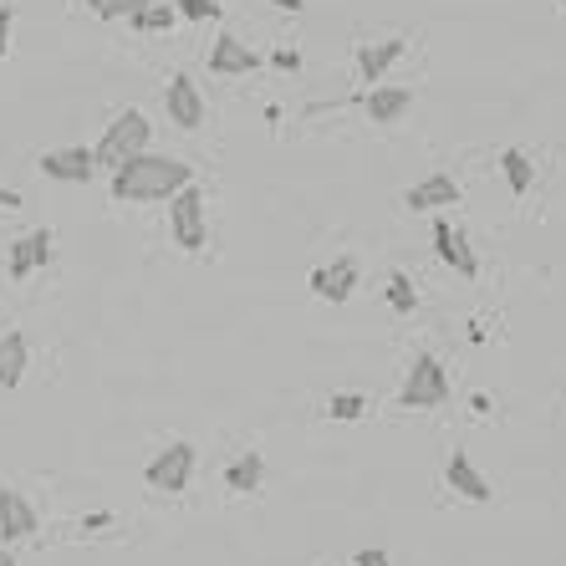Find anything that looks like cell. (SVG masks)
<instances>
[{"mask_svg":"<svg viewBox=\"0 0 566 566\" xmlns=\"http://www.w3.org/2000/svg\"><path fill=\"white\" fill-rule=\"evenodd\" d=\"M255 67H261V56H255L240 36H230V32L215 36V47H210V72H215V77H250Z\"/></svg>","mask_w":566,"mask_h":566,"instance_id":"30bf717a","label":"cell"},{"mask_svg":"<svg viewBox=\"0 0 566 566\" xmlns=\"http://www.w3.org/2000/svg\"><path fill=\"white\" fill-rule=\"evenodd\" d=\"M403 51H408V41L403 36H388V41H373V47H357V77H363L367 87L383 83V72L399 62Z\"/></svg>","mask_w":566,"mask_h":566,"instance_id":"5bb4252c","label":"cell"},{"mask_svg":"<svg viewBox=\"0 0 566 566\" xmlns=\"http://www.w3.org/2000/svg\"><path fill=\"white\" fill-rule=\"evenodd\" d=\"M149 117L138 113V108H128V113H117L108 128H102L98 138V149H92V159H98V168H117V164H128L134 153L149 149Z\"/></svg>","mask_w":566,"mask_h":566,"instance_id":"3957f363","label":"cell"},{"mask_svg":"<svg viewBox=\"0 0 566 566\" xmlns=\"http://www.w3.org/2000/svg\"><path fill=\"white\" fill-rule=\"evenodd\" d=\"M0 210H21V189H0Z\"/></svg>","mask_w":566,"mask_h":566,"instance_id":"f546056e","label":"cell"},{"mask_svg":"<svg viewBox=\"0 0 566 566\" xmlns=\"http://www.w3.org/2000/svg\"><path fill=\"white\" fill-rule=\"evenodd\" d=\"M312 291H317L322 301H348L352 291H357V261H352V255H342L337 266L312 271Z\"/></svg>","mask_w":566,"mask_h":566,"instance_id":"9a60e30c","label":"cell"},{"mask_svg":"<svg viewBox=\"0 0 566 566\" xmlns=\"http://www.w3.org/2000/svg\"><path fill=\"white\" fill-rule=\"evenodd\" d=\"M102 526H113V516H108V511H98V516L83 520V531H102Z\"/></svg>","mask_w":566,"mask_h":566,"instance_id":"f1b7e54d","label":"cell"},{"mask_svg":"<svg viewBox=\"0 0 566 566\" xmlns=\"http://www.w3.org/2000/svg\"><path fill=\"white\" fill-rule=\"evenodd\" d=\"M266 5H276V11H291V16H297V11H306V0H266Z\"/></svg>","mask_w":566,"mask_h":566,"instance_id":"4dcf8cb0","label":"cell"},{"mask_svg":"<svg viewBox=\"0 0 566 566\" xmlns=\"http://www.w3.org/2000/svg\"><path fill=\"white\" fill-rule=\"evenodd\" d=\"M562 399H566V393H562Z\"/></svg>","mask_w":566,"mask_h":566,"instance_id":"d6a6232c","label":"cell"},{"mask_svg":"<svg viewBox=\"0 0 566 566\" xmlns=\"http://www.w3.org/2000/svg\"><path fill=\"white\" fill-rule=\"evenodd\" d=\"M444 480H450L454 495L475 500V505H485V500H495V490H490V480H485L480 469H475V460H469L465 450L450 454V465H444Z\"/></svg>","mask_w":566,"mask_h":566,"instance_id":"7c38bea8","label":"cell"},{"mask_svg":"<svg viewBox=\"0 0 566 566\" xmlns=\"http://www.w3.org/2000/svg\"><path fill=\"white\" fill-rule=\"evenodd\" d=\"M454 204H460V184L450 174H429V179H418L403 194V210H414V215H424V210H454Z\"/></svg>","mask_w":566,"mask_h":566,"instance_id":"8fae6325","label":"cell"},{"mask_svg":"<svg viewBox=\"0 0 566 566\" xmlns=\"http://www.w3.org/2000/svg\"><path fill=\"white\" fill-rule=\"evenodd\" d=\"M500 168H505V184H511V194H531L536 184V164L526 149H505L500 153Z\"/></svg>","mask_w":566,"mask_h":566,"instance_id":"d6986e66","label":"cell"},{"mask_svg":"<svg viewBox=\"0 0 566 566\" xmlns=\"http://www.w3.org/2000/svg\"><path fill=\"white\" fill-rule=\"evenodd\" d=\"M36 526H41V516H36L32 500L21 495V490H11V485H0V536H5V546L36 536Z\"/></svg>","mask_w":566,"mask_h":566,"instance_id":"9c48e42d","label":"cell"},{"mask_svg":"<svg viewBox=\"0 0 566 566\" xmlns=\"http://www.w3.org/2000/svg\"><path fill=\"white\" fill-rule=\"evenodd\" d=\"M433 250H439V261H444V266H454L465 281H475V276H480V261H475V250H469V235L454 230L450 219H433Z\"/></svg>","mask_w":566,"mask_h":566,"instance_id":"ba28073f","label":"cell"},{"mask_svg":"<svg viewBox=\"0 0 566 566\" xmlns=\"http://www.w3.org/2000/svg\"><path fill=\"white\" fill-rule=\"evenodd\" d=\"M363 393H332V403H327V414L342 418V424H352V418H363Z\"/></svg>","mask_w":566,"mask_h":566,"instance_id":"cb8c5ba5","label":"cell"},{"mask_svg":"<svg viewBox=\"0 0 566 566\" xmlns=\"http://www.w3.org/2000/svg\"><path fill=\"white\" fill-rule=\"evenodd\" d=\"M5 271L16 276V281H26L36 271V255H32V235L26 240H11V255H5Z\"/></svg>","mask_w":566,"mask_h":566,"instance_id":"44dd1931","label":"cell"},{"mask_svg":"<svg viewBox=\"0 0 566 566\" xmlns=\"http://www.w3.org/2000/svg\"><path fill=\"white\" fill-rule=\"evenodd\" d=\"M174 11H179V21L204 26V21H219V0H174Z\"/></svg>","mask_w":566,"mask_h":566,"instance_id":"603a6c76","label":"cell"},{"mask_svg":"<svg viewBox=\"0 0 566 566\" xmlns=\"http://www.w3.org/2000/svg\"><path fill=\"white\" fill-rule=\"evenodd\" d=\"M11 32H16V11H11V5H0V56L11 51Z\"/></svg>","mask_w":566,"mask_h":566,"instance_id":"484cf974","label":"cell"},{"mask_svg":"<svg viewBox=\"0 0 566 566\" xmlns=\"http://www.w3.org/2000/svg\"><path fill=\"white\" fill-rule=\"evenodd\" d=\"M403 408H444L450 403V373L433 352H418L408 378H403V393H399Z\"/></svg>","mask_w":566,"mask_h":566,"instance_id":"277c9868","label":"cell"},{"mask_svg":"<svg viewBox=\"0 0 566 566\" xmlns=\"http://www.w3.org/2000/svg\"><path fill=\"white\" fill-rule=\"evenodd\" d=\"M164 113L174 128H184V134H194V128H204V92L194 87V77L189 72H174L164 87Z\"/></svg>","mask_w":566,"mask_h":566,"instance_id":"8992f818","label":"cell"},{"mask_svg":"<svg viewBox=\"0 0 566 566\" xmlns=\"http://www.w3.org/2000/svg\"><path fill=\"white\" fill-rule=\"evenodd\" d=\"M184 184H194V168L184 159H168V153H134L128 164L113 168V200L123 204H153V200H174Z\"/></svg>","mask_w":566,"mask_h":566,"instance_id":"6da1fadb","label":"cell"},{"mask_svg":"<svg viewBox=\"0 0 566 566\" xmlns=\"http://www.w3.org/2000/svg\"><path fill=\"white\" fill-rule=\"evenodd\" d=\"M388 306H393V312H414L418 306V291H414V281H408L403 271L388 276Z\"/></svg>","mask_w":566,"mask_h":566,"instance_id":"ffe728a7","label":"cell"},{"mask_svg":"<svg viewBox=\"0 0 566 566\" xmlns=\"http://www.w3.org/2000/svg\"><path fill=\"white\" fill-rule=\"evenodd\" d=\"M363 108H367V117H373L378 128H393V123L414 108V87H383V83H378L363 98Z\"/></svg>","mask_w":566,"mask_h":566,"instance_id":"4fadbf2b","label":"cell"},{"mask_svg":"<svg viewBox=\"0 0 566 566\" xmlns=\"http://www.w3.org/2000/svg\"><path fill=\"white\" fill-rule=\"evenodd\" d=\"M271 62H276V67H281V72H297V67H301V51H297V47L286 51V47H281V51H276V56H271Z\"/></svg>","mask_w":566,"mask_h":566,"instance_id":"83f0119b","label":"cell"},{"mask_svg":"<svg viewBox=\"0 0 566 566\" xmlns=\"http://www.w3.org/2000/svg\"><path fill=\"white\" fill-rule=\"evenodd\" d=\"M138 5H149V0H87V11L98 21H123V16H134Z\"/></svg>","mask_w":566,"mask_h":566,"instance_id":"7402d4cb","label":"cell"},{"mask_svg":"<svg viewBox=\"0 0 566 566\" xmlns=\"http://www.w3.org/2000/svg\"><path fill=\"white\" fill-rule=\"evenodd\" d=\"M352 566H388V551L383 546H363L352 556Z\"/></svg>","mask_w":566,"mask_h":566,"instance_id":"4316f807","label":"cell"},{"mask_svg":"<svg viewBox=\"0 0 566 566\" xmlns=\"http://www.w3.org/2000/svg\"><path fill=\"white\" fill-rule=\"evenodd\" d=\"M261 480H266V460H261V454H240V460L225 469V485H230L235 495H255Z\"/></svg>","mask_w":566,"mask_h":566,"instance_id":"ac0fdd59","label":"cell"},{"mask_svg":"<svg viewBox=\"0 0 566 566\" xmlns=\"http://www.w3.org/2000/svg\"><path fill=\"white\" fill-rule=\"evenodd\" d=\"M0 566H16V556H11V546L0 541Z\"/></svg>","mask_w":566,"mask_h":566,"instance_id":"1f68e13d","label":"cell"},{"mask_svg":"<svg viewBox=\"0 0 566 566\" xmlns=\"http://www.w3.org/2000/svg\"><path fill=\"white\" fill-rule=\"evenodd\" d=\"M32 255H36V271L51 266V255H56V235L41 225V230H32Z\"/></svg>","mask_w":566,"mask_h":566,"instance_id":"d4e9b609","label":"cell"},{"mask_svg":"<svg viewBox=\"0 0 566 566\" xmlns=\"http://www.w3.org/2000/svg\"><path fill=\"white\" fill-rule=\"evenodd\" d=\"M168 204V235H174V246L189 250V255H200L204 246H210V204H204V194L194 189V184H184Z\"/></svg>","mask_w":566,"mask_h":566,"instance_id":"7a4b0ae2","label":"cell"},{"mask_svg":"<svg viewBox=\"0 0 566 566\" xmlns=\"http://www.w3.org/2000/svg\"><path fill=\"white\" fill-rule=\"evenodd\" d=\"M41 174L56 184H87L98 174V159H92V149H83V143H72V149H47L41 153Z\"/></svg>","mask_w":566,"mask_h":566,"instance_id":"52a82bcc","label":"cell"},{"mask_svg":"<svg viewBox=\"0 0 566 566\" xmlns=\"http://www.w3.org/2000/svg\"><path fill=\"white\" fill-rule=\"evenodd\" d=\"M348 566H352V562H348Z\"/></svg>","mask_w":566,"mask_h":566,"instance_id":"836d02e7","label":"cell"},{"mask_svg":"<svg viewBox=\"0 0 566 566\" xmlns=\"http://www.w3.org/2000/svg\"><path fill=\"white\" fill-rule=\"evenodd\" d=\"M128 26L134 32H149V36L174 32L179 26V11H174V0H149V5H138L134 16H128Z\"/></svg>","mask_w":566,"mask_h":566,"instance_id":"e0dca14e","label":"cell"},{"mask_svg":"<svg viewBox=\"0 0 566 566\" xmlns=\"http://www.w3.org/2000/svg\"><path fill=\"white\" fill-rule=\"evenodd\" d=\"M194 460H200V454H194V444H189V439H174L168 450H159L149 460L143 480H149L159 495H184V490H189V480H194Z\"/></svg>","mask_w":566,"mask_h":566,"instance_id":"5b68a950","label":"cell"},{"mask_svg":"<svg viewBox=\"0 0 566 566\" xmlns=\"http://www.w3.org/2000/svg\"><path fill=\"white\" fill-rule=\"evenodd\" d=\"M26 357H32L26 332H5V337H0V388H16L21 378H26Z\"/></svg>","mask_w":566,"mask_h":566,"instance_id":"2e32d148","label":"cell"}]
</instances>
